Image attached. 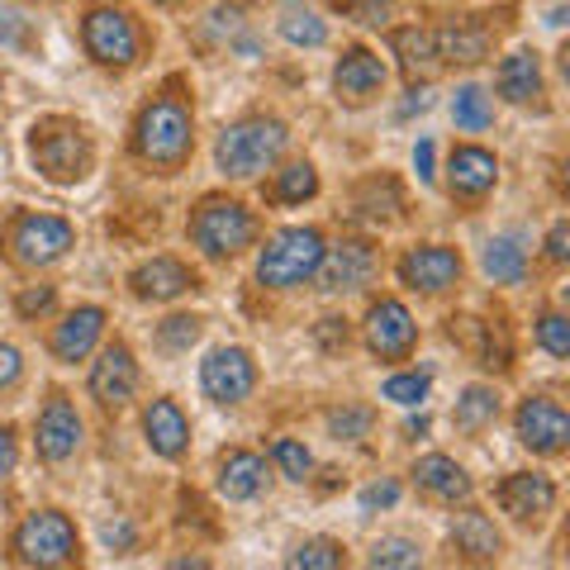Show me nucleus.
<instances>
[{
	"label": "nucleus",
	"mask_w": 570,
	"mask_h": 570,
	"mask_svg": "<svg viewBox=\"0 0 570 570\" xmlns=\"http://www.w3.org/2000/svg\"><path fill=\"white\" fill-rule=\"evenodd\" d=\"M285 142H291V134H285L281 119H243V124H234V129H224L214 157H219L224 176H234V181H253V176H262L266 167H276Z\"/></svg>",
	"instance_id": "f257e3e1"
},
{
	"label": "nucleus",
	"mask_w": 570,
	"mask_h": 570,
	"mask_svg": "<svg viewBox=\"0 0 570 570\" xmlns=\"http://www.w3.org/2000/svg\"><path fill=\"white\" fill-rule=\"evenodd\" d=\"M29 153H33V163H39V171L58 186H71L91 171V138H86L77 119H62V115L33 124Z\"/></svg>",
	"instance_id": "f03ea898"
},
{
	"label": "nucleus",
	"mask_w": 570,
	"mask_h": 570,
	"mask_svg": "<svg viewBox=\"0 0 570 570\" xmlns=\"http://www.w3.org/2000/svg\"><path fill=\"white\" fill-rule=\"evenodd\" d=\"M138 153L157 167H181L190 157V110L186 100L163 96L138 115Z\"/></svg>",
	"instance_id": "7ed1b4c3"
},
{
	"label": "nucleus",
	"mask_w": 570,
	"mask_h": 570,
	"mask_svg": "<svg viewBox=\"0 0 570 570\" xmlns=\"http://www.w3.org/2000/svg\"><path fill=\"white\" fill-rule=\"evenodd\" d=\"M324 262V234L318 228H281V234L262 247V262H257V281L262 285H299L318 272Z\"/></svg>",
	"instance_id": "20e7f679"
},
{
	"label": "nucleus",
	"mask_w": 570,
	"mask_h": 570,
	"mask_svg": "<svg viewBox=\"0 0 570 570\" xmlns=\"http://www.w3.org/2000/svg\"><path fill=\"white\" fill-rule=\"evenodd\" d=\"M77 557H81L77 528L58 509L29 513L24 528L14 532V561L20 566H71Z\"/></svg>",
	"instance_id": "39448f33"
},
{
	"label": "nucleus",
	"mask_w": 570,
	"mask_h": 570,
	"mask_svg": "<svg viewBox=\"0 0 570 570\" xmlns=\"http://www.w3.org/2000/svg\"><path fill=\"white\" fill-rule=\"evenodd\" d=\"M257 234V224H253V214H247L238 200H205L200 209H195V219H190V238L195 247H200L205 257H234L243 253L247 243H253Z\"/></svg>",
	"instance_id": "423d86ee"
},
{
	"label": "nucleus",
	"mask_w": 570,
	"mask_h": 570,
	"mask_svg": "<svg viewBox=\"0 0 570 570\" xmlns=\"http://www.w3.org/2000/svg\"><path fill=\"white\" fill-rule=\"evenodd\" d=\"M71 224L58 219V214H24L20 224H14V234H10V253L14 262H24V266H48V262H58L67 257V247H71Z\"/></svg>",
	"instance_id": "0eeeda50"
},
{
	"label": "nucleus",
	"mask_w": 570,
	"mask_h": 570,
	"mask_svg": "<svg viewBox=\"0 0 570 570\" xmlns=\"http://www.w3.org/2000/svg\"><path fill=\"white\" fill-rule=\"evenodd\" d=\"M200 385H205V395L214 404H238V400L253 395L257 366L243 347H214L205 356V366H200Z\"/></svg>",
	"instance_id": "6e6552de"
},
{
	"label": "nucleus",
	"mask_w": 570,
	"mask_h": 570,
	"mask_svg": "<svg viewBox=\"0 0 570 570\" xmlns=\"http://www.w3.org/2000/svg\"><path fill=\"white\" fill-rule=\"evenodd\" d=\"M86 48H91V58L105 67H129L138 58V29L124 10L100 6L86 14Z\"/></svg>",
	"instance_id": "1a4fd4ad"
},
{
	"label": "nucleus",
	"mask_w": 570,
	"mask_h": 570,
	"mask_svg": "<svg viewBox=\"0 0 570 570\" xmlns=\"http://www.w3.org/2000/svg\"><path fill=\"white\" fill-rule=\"evenodd\" d=\"M519 438H523V448L542 452V456L566 452V438H570L566 409L557 400H547V395L523 400V409H519Z\"/></svg>",
	"instance_id": "9d476101"
},
{
	"label": "nucleus",
	"mask_w": 570,
	"mask_h": 570,
	"mask_svg": "<svg viewBox=\"0 0 570 570\" xmlns=\"http://www.w3.org/2000/svg\"><path fill=\"white\" fill-rule=\"evenodd\" d=\"M499 504H504V513L513 523H542L551 509H557V485L542 475V471H519V475H509L504 485H499Z\"/></svg>",
	"instance_id": "9b49d317"
},
{
	"label": "nucleus",
	"mask_w": 570,
	"mask_h": 570,
	"mask_svg": "<svg viewBox=\"0 0 570 570\" xmlns=\"http://www.w3.org/2000/svg\"><path fill=\"white\" fill-rule=\"evenodd\" d=\"M400 281L404 285H414V291L423 295H442V291H452V285L461 281V253L456 247H414L404 262H400Z\"/></svg>",
	"instance_id": "f8f14e48"
},
{
	"label": "nucleus",
	"mask_w": 570,
	"mask_h": 570,
	"mask_svg": "<svg viewBox=\"0 0 570 570\" xmlns=\"http://www.w3.org/2000/svg\"><path fill=\"white\" fill-rule=\"evenodd\" d=\"M371 276H376V247L362 238L337 243L333 253H324V262H318V281H324V291H333V295L362 291Z\"/></svg>",
	"instance_id": "ddd939ff"
},
{
	"label": "nucleus",
	"mask_w": 570,
	"mask_h": 570,
	"mask_svg": "<svg viewBox=\"0 0 570 570\" xmlns=\"http://www.w3.org/2000/svg\"><path fill=\"white\" fill-rule=\"evenodd\" d=\"M414 318H409V309L400 305V299H381V305H371L366 314V343L376 356H390V362H400V356L414 352Z\"/></svg>",
	"instance_id": "4468645a"
},
{
	"label": "nucleus",
	"mask_w": 570,
	"mask_h": 570,
	"mask_svg": "<svg viewBox=\"0 0 570 570\" xmlns=\"http://www.w3.org/2000/svg\"><path fill=\"white\" fill-rule=\"evenodd\" d=\"M333 91L347 105H366L385 91V62L371 48H347L343 62L333 71Z\"/></svg>",
	"instance_id": "2eb2a0df"
},
{
	"label": "nucleus",
	"mask_w": 570,
	"mask_h": 570,
	"mask_svg": "<svg viewBox=\"0 0 570 570\" xmlns=\"http://www.w3.org/2000/svg\"><path fill=\"white\" fill-rule=\"evenodd\" d=\"M134 390H138V366H134V352L115 343V347H105L100 352V362L91 371V395L96 404L105 409H124L134 400Z\"/></svg>",
	"instance_id": "dca6fc26"
},
{
	"label": "nucleus",
	"mask_w": 570,
	"mask_h": 570,
	"mask_svg": "<svg viewBox=\"0 0 570 570\" xmlns=\"http://www.w3.org/2000/svg\"><path fill=\"white\" fill-rule=\"evenodd\" d=\"M433 39H438V58H442V62L471 67V62H480V58H490L499 29H494L490 20H480V14H471V20H456V24H448L442 33H433Z\"/></svg>",
	"instance_id": "f3484780"
},
{
	"label": "nucleus",
	"mask_w": 570,
	"mask_h": 570,
	"mask_svg": "<svg viewBox=\"0 0 570 570\" xmlns=\"http://www.w3.org/2000/svg\"><path fill=\"white\" fill-rule=\"evenodd\" d=\"M81 448V419L67 404V395H52L39 414V456L43 461H67Z\"/></svg>",
	"instance_id": "a211bd4d"
},
{
	"label": "nucleus",
	"mask_w": 570,
	"mask_h": 570,
	"mask_svg": "<svg viewBox=\"0 0 570 570\" xmlns=\"http://www.w3.org/2000/svg\"><path fill=\"white\" fill-rule=\"evenodd\" d=\"M142 433H148V448L157 456H181L190 442V423L176 400H153L148 414H142Z\"/></svg>",
	"instance_id": "6ab92c4d"
},
{
	"label": "nucleus",
	"mask_w": 570,
	"mask_h": 570,
	"mask_svg": "<svg viewBox=\"0 0 570 570\" xmlns=\"http://www.w3.org/2000/svg\"><path fill=\"white\" fill-rule=\"evenodd\" d=\"M129 285L138 299H176V295L195 291V276L176 257H153L129 276Z\"/></svg>",
	"instance_id": "aec40b11"
},
{
	"label": "nucleus",
	"mask_w": 570,
	"mask_h": 570,
	"mask_svg": "<svg viewBox=\"0 0 570 570\" xmlns=\"http://www.w3.org/2000/svg\"><path fill=\"white\" fill-rule=\"evenodd\" d=\"M100 333H105V309H96V305L71 309L58 324V333H52V356H58V362H81V356L96 347Z\"/></svg>",
	"instance_id": "412c9836"
},
{
	"label": "nucleus",
	"mask_w": 570,
	"mask_h": 570,
	"mask_svg": "<svg viewBox=\"0 0 570 570\" xmlns=\"http://www.w3.org/2000/svg\"><path fill=\"white\" fill-rule=\"evenodd\" d=\"M414 480H419V490L442 499V504H456V499L466 504V499H471V475L461 471L452 456H438V452L423 456L419 466H414Z\"/></svg>",
	"instance_id": "4be33fe9"
},
{
	"label": "nucleus",
	"mask_w": 570,
	"mask_h": 570,
	"mask_svg": "<svg viewBox=\"0 0 570 570\" xmlns=\"http://www.w3.org/2000/svg\"><path fill=\"white\" fill-rule=\"evenodd\" d=\"M448 171H452V195H461V200H480V195L494 186L499 163L485 148H456Z\"/></svg>",
	"instance_id": "5701e85b"
},
{
	"label": "nucleus",
	"mask_w": 570,
	"mask_h": 570,
	"mask_svg": "<svg viewBox=\"0 0 570 570\" xmlns=\"http://www.w3.org/2000/svg\"><path fill=\"white\" fill-rule=\"evenodd\" d=\"M494 86H499V96H504L509 105H528V100H538L542 96V67L532 52H509L504 62H499L494 71Z\"/></svg>",
	"instance_id": "b1692460"
},
{
	"label": "nucleus",
	"mask_w": 570,
	"mask_h": 570,
	"mask_svg": "<svg viewBox=\"0 0 570 570\" xmlns=\"http://www.w3.org/2000/svg\"><path fill=\"white\" fill-rule=\"evenodd\" d=\"M452 547L461 551V557H471V561H494L499 551H504V538H499V528L485 519V513L466 509L452 523Z\"/></svg>",
	"instance_id": "393cba45"
},
{
	"label": "nucleus",
	"mask_w": 570,
	"mask_h": 570,
	"mask_svg": "<svg viewBox=\"0 0 570 570\" xmlns=\"http://www.w3.org/2000/svg\"><path fill=\"white\" fill-rule=\"evenodd\" d=\"M266 480V466L257 452H228L219 461V494L224 499H253Z\"/></svg>",
	"instance_id": "a878e982"
},
{
	"label": "nucleus",
	"mask_w": 570,
	"mask_h": 570,
	"mask_svg": "<svg viewBox=\"0 0 570 570\" xmlns=\"http://www.w3.org/2000/svg\"><path fill=\"white\" fill-rule=\"evenodd\" d=\"M395 52H400V62L409 77H423V81H433L438 71H442V58H438V39L428 29H400L395 33Z\"/></svg>",
	"instance_id": "bb28decb"
},
{
	"label": "nucleus",
	"mask_w": 570,
	"mask_h": 570,
	"mask_svg": "<svg viewBox=\"0 0 570 570\" xmlns=\"http://www.w3.org/2000/svg\"><path fill=\"white\" fill-rule=\"evenodd\" d=\"M523 272H528L523 238H513V234L490 238V247H485V276H494L499 285H519V281H523Z\"/></svg>",
	"instance_id": "cd10ccee"
},
{
	"label": "nucleus",
	"mask_w": 570,
	"mask_h": 570,
	"mask_svg": "<svg viewBox=\"0 0 570 570\" xmlns=\"http://www.w3.org/2000/svg\"><path fill=\"white\" fill-rule=\"evenodd\" d=\"M452 333H461L466 343L475 347V356L485 366L494 371H504L509 366V343H504V333H494V324H475V318H452Z\"/></svg>",
	"instance_id": "c85d7f7f"
},
{
	"label": "nucleus",
	"mask_w": 570,
	"mask_h": 570,
	"mask_svg": "<svg viewBox=\"0 0 570 570\" xmlns=\"http://www.w3.org/2000/svg\"><path fill=\"white\" fill-rule=\"evenodd\" d=\"M281 33L291 39L295 48H318L328 39V29H324V20H318L314 10H305L299 0H285V14H281Z\"/></svg>",
	"instance_id": "c756f323"
},
{
	"label": "nucleus",
	"mask_w": 570,
	"mask_h": 570,
	"mask_svg": "<svg viewBox=\"0 0 570 570\" xmlns=\"http://www.w3.org/2000/svg\"><path fill=\"white\" fill-rule=\"evenodd\" d=\"M499 419V395L485 385H471V390H461V400H456V428H466V433H480L485 423Z\"/></svg>",
	"instance_id": "7c9ffc66"
},
{
	"label": "nucleus",
	"mask_w": 570,
	"mask_h": 570,
	"mask_svg": "<svg viewBox=\"0 0 570 570\" xmlns=\"http://www.w3.org/2000/svg\"><path fill=\"white\" fill-rule=\"evenodd\" d=\"M356 209L366 214V219H395V214L404 209V195H400V186L390 181H366L362 186V195H356Z\"/></svg>",
	"instance_id": "2f4dec72"
},
{
	"label": "nucleus",
	"mask_w": 570,
	"mask_h": 570,
	"mask_svg": "<svg viewBox=\"0 0 570 570\" xmlns=\"http://www.w3.org/2000/svg\"><path fill=\"white\" fill-rule=\"evenodd\" d=\"M452 115H456V129H466V134H480V129H490L494 124V110H490V100H485L480 86H461Z\"/></svg>",
	"instance_id": "473e14b6"
},
{
	"label": "nucleus",
	"mask_w": 570,
	"mask_h": 570,
	"mask_svg": "<svg viewBox=\"0 0 570 570\" xmlns=\"http://www.w3.org/2000/svg\"><path fill=\"white\" fill-rule=\"evenodd\" d=\"M318 190V176H314V167L309 163H291L281 171V181L272 186V195L281 205H299V200H309V195Z\"/></svg>",
	"instance_id": "72a5a7b5"
},
{
	"label": "nucleus",
	"mask_w": 570,
	"mask_h": 570,
	"mask_svg": "<svg viewBox=\"0 0 570 570\" xmlns=\"http://www.w3.org/2000/svg\"><path fill=\"white\" fill-rule=\"evenodd\" d=\"M347 557H343V547L328 542V538H314L305 542L299 551H291V566H305V570H337Z\"/></svg>",
	"instance_id": "f704fd0d"
},
{
	"label": "nucleus",
	"mask_w": 570,
	"mask_h": 570,
	"mask_svg": "<svg viewBox=\"0 0 570 570\" xmlns=\"http://www.w3.org/2000/svg\"><path fill=\"white\" fill-rule=\"evenodd\" d=\"M195 337H200V318H190V314H176V318H167V324L157 328V343H163L167 352H186Z\"/></svg>",
	"instance_id": "c9c22d12"
},
{
	"label": "nucleus",
	"mask_w": 570,
	"mask_h": 570,
	"mask_svg": "<svg viewBox=\"0 0 570 570\" xmlns=\"http://www.w3.org/2000/svg\"><path fill=\"white\" fill-rule=\"evenodd\" d=\"M272 456H276V466L291 475V480H309V471H314V456L299 448V442H291V438H281L276 448H272Z\"/></svg>",
	"instance_id": "e433bc0d"
},
{
	"label": "nucleus",
	"mask_w": 570,
	"mask_h": 570,
	"mask_svg": "<svg viewBox=\"0 0 570 570\" xmlns=\"http://www.w3.org/2000/svg\"><path fill=\"white\" fill-rule=\"evenodd\" d=\"M371 566H419V547L409 538H381L371 547Z\"/></svg>",
	"instance_id": "4c0bfd02"
},
{
	"label": "nucleus",
	"mask_w": 570,
	"mask_h": 570,
	"mask_svg": "<svg viewBox=\"0 0 570 570\" xmlns=\"http://www.w3.org/2000/svg\"><path fill=\"white\" fill-rule=\"evenodd\" d=\"M538 343L551 352V356H570V324L561 314H542L538 318Z\"/></svg>",
	"instance_id": "58836bf2"
},
{
	"label": "nucleus",
	"mask_w": 570,
	"mask_h": 570,
	"mask_svg": "<svg viewBox=\"0 0 570 570\" xmlns=\"http://www.w3.org/2000/svg\"><path fill=\"white\" fill-rule=\"evenodd\" d=\"M423 395H428L423 371H409V376H390L385 381V400H395V404H419Z\"/></svg>",
	"instance_id": "ea45409f"
},
{
	"label": "nucleus",
	"mask_w": 570,
	"mask_h": 570,
	"mask_svg": "<svg viewBox=\"0 0 570 570\" xmlns=\"http://www.w3.org/2000/svg\"><path fill=\"white\" fill-rule=\"evenodd\" d=\"M343 14H352L356 24H390L395 0H343Z\"/></svg>",
	"instance_id": "a19ab883"
},
{
	"label": "nucleus",
	"mask_w": 570,
	"mask_h": 570,
	"mask_svg": "<svg viewBox=\"0 0 570 570\" xmlns=\"http://www.w3.org/2000/svg\"><path fill=\"white\" fill-rule=\"evenodd\" d=\"M328 428L337 438H366L371 433V409H333Z\"/></svg>",
	"instance_id": "79ce46f5"
},
{
	"label": "nucleus",
	"mask_w": 570,
	"mask_h": 570,
	"mask_svg": "<svg viewBox=\"0 0 570 570\" xmlns=\"http://www.w3.org/2000/svg\"><path fill=\"white\" fill-rule=\"evenodd\" d=\"M0 43H6V48H24V43H29V24H24V14L0 10Z\"/></svg>",
	"instance_id": "37998d69"
},
{
	"label": "nucleus",
	"mask_w": 570,
	"mask_h": 570,
	"mask_svg": "<svg viewBox=\"0 0 570 570\" xmlns=\"http://www.w3.org/2000/svg\"><path fill=\"white\" fill-rule=\"evenodd\" d=\"M395 499H400V485H395V480H381V485H371V490L362 494V509H366V513H371V509H390Z\"/></svg>",
	"instance_id": "c03bdc74"
},
{
	"label": "nucleus",
	"mask_w": 570,
	"mask_h": 570,
	"mask_svg": "<svg viewBox=\"0 0 570 570\" xmlns=\"http://www.w3.org/2000/svg\"><path fill=\"white\" fill-rule=\"evenodd\" d=\"M20 371H24V362H20V352H14V347H6V343H0V390H10L14 381H20Z\"/></svg>",
	"instance_id": "a18cd8bd"
},
{
	"label": "nucleus",
	"mask_w": 570,
	"mask_h": 570,
	"mask_svg": "<svg viewBox=\"0 0 570 570\" xmlns=\"http://www.w3.org/2000/svg\"><path fill=\"white\" fill-rule=\"evenodd\" d=\"M43 309H52V285H39V291L20 295V314H43Z\"/></svg>",
	"instance_id": "49530a36"
},
{
	"label": "nucleus",
	"mask_w": 570,
	"mask_h": 570,
	"mask_svg": "<svg viewBox=\"0 0 570 570\" xmlns=\"http://www.w3.org/2000/svg\"><path fill=\"white\" fill-rule=\"evenodd\" d=\"M14 461H20V448H14V433L0 428V480L14 475Z\"/></svg>",
	"instance_id": "de8ad7c7"
},
{
	"label": "nucleus",
	"mask_w": 570,
	"mask_h": 570,
	"mask_svg": "<svg viewBox=\"0 0 570 570\" xmlns=\"http://www.w3.org/2000/svg\"><path fill=\"white\" fill-rule=\"evenodd\" d=\"M547 257H551V262H566V257H570V228H566V224L551 228V238H547Z\"/></svg>",
	"instance_id": "09e8293b"
},
{
	"label": "nucleus",
	"mask_w": 570,
	"mask_h": 570,
	"mask_svg": "<svg viewBox=\"0 0 570 570\" xmlns=\"http://www.w3.org/2000/svg\"><path fill=\"white\" fill-rule=\"evenodd\" d=\"M318 343H324V347H347V324H343V318H324Z\"/></svg>",
	"instance_id": "8fccbe9b"
},
{
	"label": "nucleus",
	"mask_w": 570,
	"mask_h": 570,
	"mask_svg": "<svg viewBox=\"0 0 570 570\" xmlns=\"http://www.w3.org/2000/svg\"><path fill=\"white\" fill-rule=\"evenodd\" d=\"M105 542L110 547H134V528L129 523H105Z\"/></svg>",
	"instance_id": "3c124183"
},
{
	"label": "nucleus",
	"mask_w": 570,
	"mask_h": 570,
	"mask_svg": "<svg viewBox=\"0 0 570 570\" xmlns=\"http://www.w3.org/2000/svg\"><path fill=\"white\" fill-rule=\"evenodd\" d=\"M414 167H419L423 181H433V142H419L414 148Z\"/></svg>",
	"instance_id": "603ef678"
}]
</instances>
